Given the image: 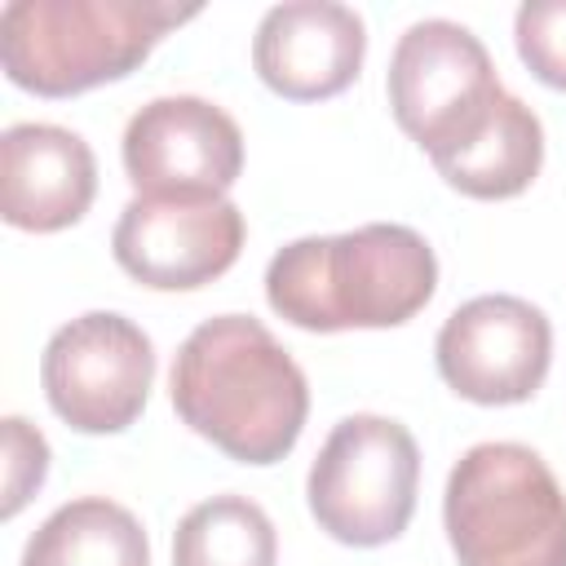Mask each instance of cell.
Masks as SVG:
<instances>
[{"mask_svg": "<svg viewBox=\"0 0 566 566\" xmlns=\"http://www.w3.org/2000/svg\"><path fill=\"white\" fill-rule=\"evenodd\" d=\"M420 447L389 416H345L310 464L305 500L314 522L349 548L398 539L416 513Z\"/></svg>", "mask_w": 566, "mask_h": 566, "instance_id": "5", "label": "cell"}, {"mask_svg": "<svg viewBox=\"0 0 566 566\" xmlns=\"http://www.w3.org/2000/svg\"><path fill=\"white\" fill-rule=\"evenodd\" d=\"M137 195H226L243 172V133L208 97H155L124 128Z\"/></svg>", "mask_w": 566, "mask_h": 566, "instance_id": "10", "label": "cell"}, {"mask_svg": "<svg viewBox=\"0 0 566 566\" xmlns=\"http://www.w3.org/2000/svg\"><path fill=\"white\" fill-rule=\"evenodd\" d=\"M438 287V256L411 226L371 221L349 234H310L265 265V301L305 332L398 327Z\"/></svg>", "mask_w": 566, "mask_h": 566, "instance_id": "2", "label": "cell"}, {"mask_svg": "<svg viewBox=\"0 0 566 566\" xmlns=\"http://www.w3.org/2000/svg\"><path fill=\"white\" fill-rule=\"evenodd\" d=\"M367 53V27L349 4L287 0L274 4L252 35L261 84L287 102H323L345 93Z\"/></svg>", "mask_w": 566, "mask_h": 566, "instance_id": "11", "label": "cell"}, {"mask_svg": "<svg viewBox=\"0 0 566 566\" xmlns=\"http://www.w3.org/2000/svg\"><path fill=\"white\" fill-rule=\"evenodd\" d=\"M40 385L75 433H124L150 398L155 345L115 310L80 314L49 336Z\"/></svg>", "mask_w": 566, "mask_h": 566, "instance_id": "6", "label": "cell"}, {"mask_svg": "<svg viewBox=\"0 0 566 566\" xmlns=\"http://www.w3.org/2000/svg\"><path fill=\"white\" fill-rule=\"evenodd\" d=\"M97 195L88 142L62 124H13L0 137V217L13 230L53 234L75 226Z\"/></svg>", "mask_w": 566, "mask_h": 566, "instance_id": "12", "label": "cell"}, {"mask_svg": "<svg viewBox=\"0 0 566 566\" xmlns=\"http://www.w3.org/2000/svg\"><path fill=\"white\" fill-rule=\"evenodd\" d=\"M385 88L398 128L424 155H438L491 106L504 84L486 44L469 27L424 18L398 35Z\"/></svg>", "mask_w": 566, "mask_h": 566, "instance_id": "7", "label": "cell"}, {"mask_svg": "<svg viewBox=\"0 0 566 566\" xmlns=\"http://www.w3.org/2000/svg\"><path fill=\"white\" fill-rule=\"evenodd\" d=\"M22 566H150V539L124 504L84 495L40 522L22 548Z\"/></svg>", "mask_w": 566, "mask_h": 566, "instance_id": "14", "label": "cell"}, {"mask_svg": "<svg viewBox=\"0 0 566 566\" xmlns=\"http://www.w3.org/2000/svg\"><path fill=\"white\" fill-rule=\"evenodd\" d=\"M513 40L526 71L566 93V0H526L513 18Z\"/></svg>", "mask_w": 566, "mask_h": 566, "instance_id": "16", "label": "cell"}, {"mask_svg": "<svg viewBox=\"0 0 566 566\" xmlns=\"http://www.w3.org/2000/svg\"><path fill=\"white\" fill-rule=\"evenodd\" d=\"M172 566H279L274 522L248 495H212L177 522Z\"/></svg>", "mask_w": 566, "mask_h": 566, "instance_id": "15", "label": "cell"}, {"mask_svg": "<svg viewBox=\"0 0 566 566\" xmlns=\"http://www.w3.org/2000/svg\"><path fill=\"white\" fill-rule=\"evenodd\" d=\"M460 566H566V491L522 442L469 447L442 495Z\"/></svg>", "mask_w": 566, "mask_h": 566, "instance_id": "4", "label": "cell"}, {"mask_svg": "<svg viewBox=\"0 0 566 566\" xmlns=\"http://www.w3.org/2000/svg\"><path fill=\"white\" fill-rule=\"evenodd\" d=\"M429 159L442 172V181L469 199H513L539 177L544 128L522 97L500 88L491 106Z\"/></svg>", "mask_w": 566, "mask_h": 566, "instance_id": "13", "label": "cell"}, {"mask_svg": "<svg viewBox=\"0 0 566 566\" xmlns=\"http://www.w3.org/2000/svg\"><path fill=\"white\" fill-rule=\"evenodd\" d=\"M199 4L172 0H9L0 9V66L35 97H75L133 75L150 49Z\"/></svg>", "mask_w": 566, "mask_h": 566, "instance_id": "3", "label": "cell"}, {"mask_svg": "<svg viewBox=\"0 0 566 566\" xmlns=\"http://www.w3.org/2000/svg\"><path fill=\"white\" fill-rule=\"evenodd\" d=\"M168 389L181 424L239 464H279L310 416L305 371L252 314L199 323L172 358Z\"/></svg>", "mask_w": 566, "mask_h": 566, "instance_id": "1", "label": "cell"}, {"mask_svg": "<svg viewBox=\"0 0 566 566\" xmlns=\"http://www.w3.org/2000/svg\"><path fill=\"white\" fill-rule=\"evenodd\" d=\"M433 358L451 394L478 407H513L539 394L553 363V327L522 296H473L442 323Z\"/></svg>", "mask_w": 566, "mask_h": 566, "instance_id": "9", "label": "cell"}, {"mask_svg": "<svg viewBox=\"0 0 566 566\" xmlns=\"http://www.w3.org/2000/svg\"><path fill=\"white\" fill-rule=\"evenodd\" d=\"M49 478V442L40 429H31L22 416L4 420V517H18V509L44 486Z\"/></svg>", "mask_w": 566, "mask_h": 566, "instance_id": "17", "label": "cell"}, {"mask_svg": "<svg viewBox=\"0 0 566 566\" xmlns=\"http://www.w3.org/2000/svg\"><path fill=\"white\" fill-rule=\"evenodd\" d=\"M111 252L142 287L195 292L239 261L243 212L226 195H137L111 230Z\"/></svg>", "mask_w": 566, "mask_h": 566, "instance_id": "8", "label": "cell"}]
</instances>
